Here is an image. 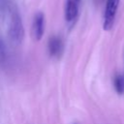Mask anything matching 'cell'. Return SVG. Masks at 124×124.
<instances>
[{
  "label": "cell",
  "instance_id": "1",
  "mask_svg": "<svg viewBox=\"0 0 124 124\" xmlns=\"http://www.w3.org/2000/svg\"><path fill=\"white\" fill-rule=\"evenodd\" d=\"M9 34L13 42L19 44L23 40L24 37V28L21 21V17L18 15V13L15 12L13 13L11 16L10 21V28H9Z\"/></svg>",
  "mask_w": 124,
  "mask_h": 124
},
{
  "label": "cell",
  "instance_id": "2",
  "mask_svg": "<svg viewBox=\"0 0 124 124\" xmlns=\"http://www.w3.org/2000/svg\"><path fill=\"white\" fill-rule=\"evenodd\" d=\"M119 1L120 0H107L103 22V28L106 31H109L113 26L115 16L119 6Z\"/></svg>",
  "mask_w": 124,
  "mask_h": 124
},
{
  "label": "cell",
  "instance_id": "3",
  "mask_svg": "<svg viewBox=\"0 0 124 124\" xmlns=\"http://www.w3.org/2000/svg\"><path fill=\"white\" fill-rule=\"evenodd\" d=\"M45 31V16L42 12H37L34 16L32 24V33L36 41H40L43 38Z\"/></svg>",
  "mask_w": 124,
  "mask_h": 124
},
{
  "label": "cell",
  "instance_id": "4",
  "mask_svg": "<svg viewBox=\"0 0 124 124\" xmlns=\"http://www.w3.org/2000/svg\"><path fill=\"white\" fill-rule=\"evenodd\" d=\"M80 0H67L65 8V18L68 22L74 21L78 14Z\"/></svg>",
  "mask_w": 124,
  "mask_h": 124
},
{
  "label": "cell",
  "instance_id": "5",
  "mask_svg": "<svg viewBox=\"0 0 124 124\" xmlns=\"http://www.w3.org/2000/svg\"><path fill=\"white\" fill-rule=\"evenodd\" d=\"M63 49V43L57 36H52L48 41V51L51 56H58L61 54Z\"/></svg>",
  "mask_w": 124,
  "mask_h": 124
},
{
  "label": "cell",
  "instance_id": "6",
  "mask_svg": "<svg viewBox=\"0 0 124 124\" xmlns=\"http://www.w3.org/2000/svg\"><path fill=\"white\" fill-rule=\"evenodd\" d=\"M113 87L118 94L124 93V75L117 74L113 78Z\"/></svg>",
  "mask_w": 124,
  "mask_h": 124
},
{
  "label": "cell",
  "instance_id": "7",
  "mask_svg": "<svg viewBox=\"0 0 124 124\" xmlns=\"http://www.w3.org/2000/svg\"><path fill=\"white\" fill-rule=\"evenodd\" d=\"M5 54H6L5 45H4L3 41H2V40H1V38H0V59L4 58V57H5Z\"/></svg>",
  "mask_w": 124,
  "mask_h": 124
}]
</instances>
